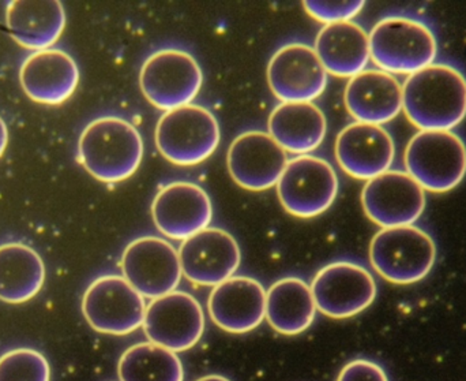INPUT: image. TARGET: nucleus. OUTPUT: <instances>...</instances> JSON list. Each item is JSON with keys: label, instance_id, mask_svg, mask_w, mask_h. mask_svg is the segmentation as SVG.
Wrapping results in <instances>:
<instances>
[{"label": "nucleus", "instance_id": "nucleus-1", "mask_svg": "<svg viewBox=\"0 0 466 381\" xmlns=\"http://www.w3.org/2000/svg\"><path fill=\"white\" fill-rule=\"evenodd\" d=\"M402 111L419 130H451L466 117V77L448 63H432L408 76Z\"/></svg>", "mask_w": 466, "mask_h": 381}, {"label": "nucleus", "instance_id": "nucleus-2", "mask_svg": "<svg viewBox=\"0 0 466 381\" xmlns=\"http://www.w3.org/2000/svg\"><path fill=\"white\" fill-rule=\"evenodd\" d=\"M144 152L141 134L122 118H98L79 137V163L101 182L128 180L141 166Z\"/></svg>", "mask_w": 466, "mask_h": 381}, {"label": "nucleus", "instance_id": "nucleus-3", "mask_svg": "<svg viewBox=\"0 0 466 381\" xmlns=\"http://www.w3.org/2000/svg\"><path fill=\"white\" fill-rule=\"evenodd\" d=\"M369 36L372 62L386 73L410 76L435 63L437 37L423 21L405 15L385 16Z\"/></svg>", "mask_w": 466, "mask_h": 381}, {"label": "nucleus", "instance_id": "nucleus-4", "mask_svg": "<svg viewBox=\"0 0 466 381\" xmlns=\"http://www.w3.org/2000/svg\"><path fill=\"white\" fill-rule=\"evenodd\" d=\"M370 262L391 283H418L434 268L437 245L426 230L415 224L382 229L370 243Z\"/></svg>", "mask_w": 466, "mask_h": 381}, {"label": "nucleus", "instance_id": "nucleus-5", "mask_svg": "<svg viewBox=\"0 0 466 381\" xmlns=\"http://www.w3.org/2000/svg\"><path fill=\"white\" fill-rule=\"evenodd\" d=\"M405 171L432 193H446L466 175V145L451 130H420L405 148Z\"/></svg>", "mask_w": 466, "mask_h": 381}, {"label": "nucleus", "instance_id": "nucleus-6", "mask_svg": "<svg viewBox=\"0 0 466 381\" xmlns=\"http://www.w3.org/2000/svg\"><path fill=\"white\" fill-rule=\"evenodd\" d=\"M215 115L205 107L188 104L167 111L156 128L161 155L177 166H196L209 159L220 144Z\"/></svg>", "mask_w": 466, "mask_h": 381}, {"label": "nucleus", "instance_id": "nucleus-7", "mask_svg": "<svg viewBox=\"0 0 466 381\" xmlns=\"http://www.w3.org/2000/svg\"><path fill=\"white\" fill-rule=\"evenodd\" d=\"M204 82L201 66L182 49H161L150 55L139 74L142 93L163 111L188 106Z\"/></svg>", "mask_w": 466, "mask_h": 381}, {"label": "nucleus", "instance_id": "nucleus-8", "mask_svg": "<svg viewBox=\"0 0 466 381\" xmlns=\"http://www.w3.org/2000/svg\"><path fill=\"white\" fill-rule=\"evenodd\" d=\"M145 298L119 275H104L87 287L82 314L87 324L101 334L128 335L144 325Z\"/></svg>", "mask_w": 466, "mask_h": 381}, {"label": "nucleus", "instance_id": "nucleus-9", "mask_svg": "<svg viewBox=\"0 0 466 381\" xmlns=\"http://www.w3.org/2000/svg\"><path fill=\"white\" fill-rule=\"evenodd\" d=\"M339 186V177L329 161L301 155L288 161L277 183V194L290 215L314 218L331 207Z\"/></svg>", "mask_w": 466, "mask_h": 381}, {"label": "nucleus", "instance_id": "nucleus-10", "mask_svg": "<svg viewBox=\"0 0 466 381\" xmlns=\"http://www.w3.org/2000/svg\"><path fill=\"white\" fill-rule=\"evenodd\" d=\"M318 311L331 319H350L372 305L377 282L363 265L337 262L323 267L311 283Z\"/></svg>", "mask_w": 466, "mask_h": 381}, {"label": "nucleus", "instance_id": "nucleus-11", "mask_svg": "<svg viewBox=\"0 0 466 381\" xmlns=\"http://www.w3.org/2000/svg\"><path fill=\"white\" fill-rule=\"evenodd\" d=\"M123 278L144 298L177 292L182 281L179 252L158 237H141L128 243L122 256Z\"/></svg>", "mask_w": 466, "mask_h": 381}, {"label": "nucleus", "instance_id": "nucleus-12", "mask_svg": "<svg viewBox=\"0 0 466 381\" xmlns=\"http://www.w3.org/2000/svg\"><path fill=\"white\" fill-rule=\"evenodd\" d=\"M361 205L370 221L382 229L410 226L426 210V190L401 170H389L367 180Z\"/></svg>", "mask_w": 466, "mask_h": 381}, {"label": "nucleus", "instance_id": "nucleus-13", "mask_svg": "<svg viewBox=\"0 0 466 381\" xmlns=\"http://www.w3.org/2000/svg\"><path fill=\"white\" fill-rule=\"evenodd\" d=\"M142 327L150 344L174 353L186 352L204 335V309L194 295L172 292L152 300Z\"/></svg>", "mask_w": 466, "mask_h": 381}, {"label": "nucleus", "instance_id": "nucleus-14", "mask_svg": "<svg viewBox=\"0 0 466 381\" xmlns=\"http://www.w3.org/2000/svg\"><path fill=\"white\" fill-rule=\"evenodd\" d=\"M268 84L282 103H312L328 87V71L307 44L281 46L268 65Z\"/></svg>", "mask_w": 466, "mask_h": 381}, {"label": "nucleus", "instance_id": "nucleus-15", "mask_svg": "<svg viewBox=\"0 0 466 381\" xmlns=\"http://www.w3.org/2000/svg\"><path fill=\"white\" fill-rule=\"evenodd\" d=\"M179 259L182 273L188 281L198 286L216 287L235 276L241 252L228 232L208 227L183 241Z\"/></svg>", "mask_w": 466, "mask_h": 381}, {"label": "nucleus", "instance_id": "nucleus-16", "mask_svg": "<svg viewBox=\"0 0 466 381\" xmlns=\"http://www.w3.org/2000/svg\"><path fill=\"white\" fill-rule=\"evenodd\" d=\"M152 216L161 234L185 241L212 223V200L196 183H169L153 200Z\"/></svg>", "mask_w": 466, "mask_h": 381}, {"label": "nucleus", "instance_id": "nucleus-17", "mask_svg": "<svg viewBox=\"0 0 466 381\" xmlns=\"http://www.w3.org/2000/svg\"><path fill=\"white\" fill-rule=\"evenodd\" d=\"M288 161L287 152L265 131H246L236 137L227 155L233 180L254 191L277 186Z\"/></svg>", "mask_w": 466, "mask_h": 381}, {"label": "nucleus", "instance_id": "nucleus-18", "mask_svg": "<svg viewBox=\"0 0 466 381\" xmlns=\"http://www.w3.org/2000/svg\"><path fill=\"white\" fill-rule=\"evenodd\" d=\"M394 158L396 144L383 126L350 123L337 136V161L356 180H370L389 171Z\"/></svg>", "mask_w": 466, "mask_h": 381}, {"label": "nucleus", "instance_id": "nucleus-19", "mask_svg": "<svg viewBox=\"0 0 466 381\" xmlns=\"http://www.w3.org/2000/svg\"><path fill=\"white\" fill-rule=\"evenodd\" d=\"M210 317L221 330L246 334L266 317V290L257 279L232 276L213 287L208 301Z\"/></svg>", "mask_w": 466, "mask_h": 381}, {"label": "nucleus", "instance_id": "nucleus-20", "mask_svg": "<svg viewBox=\"0 0 466 381\" xmlns=\"http://www.w3.org/2000/svg\"><path fill=\"white\" fill-rule=\"evenodd\" d=\"M19 81L27 98L35 103L57 106L76 92L79 68L76 60L62 49L33 52L22 63Z\"/></svg>", "mask_w": 466, "mask_h": 381}, {"label": "nucleus", "instance_id": "nucleus-21", "mask_svg": "<svg viewBox=\"0 0 466 381\" xmlns=\"http://www.w3.org/2000/svg\"><path fill=\"white\" fill-rule=\"evenodd\" d=\"M345 107L356 122L385 125L402 111V85L393 74L364 70L348 81Z\"/></svg>", "mask_w": 466, "mask_h": 381}, {"label": "nucleus", "instance_id": "nucleus-22", "mask_svg": "<svg viewBox=\"0 0 466 381\" xmlns=\"http://www.w3.org/2000/svg\"><path fill=\"white\" fill-rule=\"evenodd\" d=\"M5 25L19 46L44 51L65 30V7L59 0H14L5 8Z\"/></svg>", "mask_w": 466, "mask_h": 381}, {"label": "nucleus", "instance_id": "nucleus-23", "mask_svg": "<svg viewBox=\"0 0 466 381\" xmlns=\"http://www.w3.org/2000/svg\"><path fill=\"white\" fill-rule=\"evenodd\" d=\"M314 49L325 70L341 78L358 76L371 59L369 33L353 21L325 25Z\"/></svg>", "mask_w": 466, "mask_h": 381}, {"label": "nucleus", "instance_id": "nucleus-24", "mask_svg": "<svg viewBox=\"0 0 466 381\" xmlns=\"http://www.w3.org/2000/svg\"><path fill=\"white\" fill-rule=\"evenodd\" d=\"M271 139L295 155H309L320 147L328 131L325 114L314 103H281L268 122Z\"/></svg>", "mask_w": 466, "mask_h": 381}, {"label": "nucleus", "instance_id": "nucleus-25", "mask_svg": "<svg viewBox=\"0 0 466 381\" xmlns=\"http://www.w3.org/2000/svg\"><path fill=\"white\" fill-rule=\"evenodd\" d=\"M317 311L311 286L301 279H279L266 293V319L284 335H298L309 330Z\"/></svg>", "mask_w": 466, "mask_h": 381}, {"label": "nucleus", "instance_id": "nucleus-26", "mask_svg": "<svg viewBox=\"0 0 466 381\" xmlns=\"http://www.w3.org/2000/svg\"><path fill=\"white\" fill-rule=\"evenodd\" d=\"M46 282L40 254L21 242L0 245V301L24 304L35 298Z\"/></svg>", "mask_w": 466, "mask_h": 381}, {"label": "nucleus", "instance_id": "nucleus-27", "mask_svg": "<svg viewBox=\"0 0 466 381\" xmlns=\"http://www.w3.org/2000/svg\"><path fill=\"white\" fill-rule=\"evenodd\" d=\"M120 381H185V369L177 353L145 342L123 353L117 366Z\"/></svg>", "mask_w": 466, "mask_h": 381}, {"label": "nucleus", "instance_id": "nucleus-28", "mask_svg": "<svg viewBox=\"0 0 466 381\" xmlns=\"http://www.w3.org/2000/svg\"><path fill=\"white\" fill-rule=\"evenodd\" d=\"M0 381H51V366L37 350H10L0 355Z\"/></svg>", "mask_w": 466, "mask_h": 381}, {"label": "nucleus", "instance_id": "nucleus-29", "mask_svg": "<svg viewBox=\"0 0 466 381\" xmlns=\"http://www.w3.org/2000/svg\"><path fill=\"white\" fill-rule=\"evenodd\" d=\"M304 8L312 18L323 24H339V22L352 21L364 8L363 0H350V2H325V0H306Z\"/></svg>", "mask_w": 466, "mask_h": 381}, {"label": "nucleus", "instance_id": "nucleus-30", "mask_svg": "<svg viewBox=\"0 0 466 381\" xmlns=\"http://www.w3.org/2000/svg\"><path fill=\"white\" fill-rule=\"evenodd\" d=\"M337 381H390L385 368L375 361L358 358L339 372Z\"/></svg>", "mask_w": 466, "mask_h": 381}, {"label": "nucleus", "instance_id": "nucleus-31", "mask_svg": "<svg viewBox=\"0 0 466 381\" xmlns=\"http://www.w3.org/2000/svg\"><path fill=\"white\" fill-rule=\"evenodd\" d=\"M8 144V129L7 125H5V120L0 117V158H2L3 153H5V148H7Z\"/></svg>", "mask_w": 466, "mask_h": 381}, {"label": "nucleus", "instance_id": "nucleus-32", "mask_svg": "<svg viewBox=\"0 0 466 381\" xmlns=\"http://www.w3.org/2000/svg\"><path fill=\"white\" fill-rule=\"evenodd\" d=\"M197 381H231L227 379L226 376H221V375H209V376L201 377Z\"/></svg>", "mask_w": 466, "mask_h": 381}]
</instances>
